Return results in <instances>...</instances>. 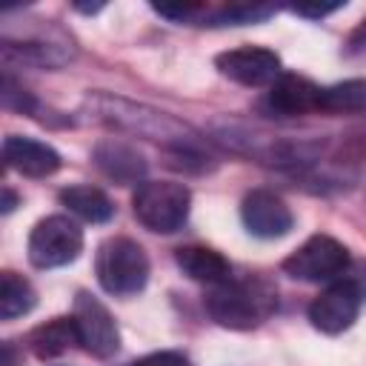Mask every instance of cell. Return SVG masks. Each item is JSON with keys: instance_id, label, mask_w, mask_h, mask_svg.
<instances>
[{"instance_id": "277c9868", "label": "cell", "mask_w": 366, "mask_h": 366, "mask_svg": "<svg viewBox=\"0 0 366 366\" xmlns=\"http://www.w3.org/2000/svg\"><path fill=\"white\" fill-rule=\"evenodd\" d=\"M94 272L109 295H137L149 280V257L129 237H109L97 249Z\"/></svg>"}, {"instance_id": "d6986e66", "label": "cell", "mask_w": 366, "mask_h": 366, "mask_svg": "<svg viewBox=\"0 0 366 366\" xmlns=\"http://www.w3.org/2000/svg\"><path fill=\"white\" fill-rule=\"evenodd\" d=\"M269 14H274V6H263V3H234V6H223L220 11H214V26H243V23H257L266 20Z\"/></svg>"}, {"instance_id": "4fadbf2b", "label": "cell", "mask_w": 366, "mask_h": 366, "mask_svg": "<svg viewBox=\"0 0 366 366\" xmlns=\"http://www.w3.org/2000/svg\"><path fill=\"white\" fill-rule=\"evenodd\" d=\"M94 163L114 183H134L146 174L143 154L123 140H100L94 146Z\"/></svg>"}, {"instance_id": "30bf717a", "label": "cell", "mask_w": 366, "mask_h": 366, "mask_svg": "<svg viewBox=\"0 0 366 366\" xmlns=\"http://www.w3.org/2000/svg\"><path fill=\"white\" fill-rule=\"evenodd\" d=\"M240 217H243V226H246L254 237H263V240L283 237V234H289L292 226H295L292 209H289L274 192H266V189H254V192H249V194L243 197Z\"/></svg>"}, {"instance_id": "7a4b0ae2", "label": "cell", "mask_w": 366, "mask_h": 366, "mask_svg": "<svg viewBox=\"0 0 366 366\" xmlns=\"http://www.w3.org/2000/svg\"><path fill=\"white\" fill-rule=\"evenodd\" d=\"M274 306V295L260 283H237L226 280L220 286H212L206 295V312L214 323L226 329H254Z\"/></svg>"}, {"instance_id": "5b68a950", "label": "cell", "mask_w": 366, "mask_h": 366, "mask_svg": "<svg viewBox=\"0 0 366 366\" xmlns=\"http://www.w3.org/2000/svg\"><path fill=\"white\" fill-rule=\"evenodd\" d=\"M83 252V232L63 214L43 217L29 234V260L37 269H54L77 260Z\"/></svg>"}, {"instance_id": "cb8c5ba5", "label": "cell", "mask_w": 366, "mask_h": 366, "mask_svg": "<svg viewBox=\"0 0 366 366\" xmlns=\"http://www.w3.org/2000/svg\"><path fill=\"white\" fill-rule=\"evenodd\" d=\"M14 203H17L14 192H11V189H3V214H9V212L14 209Z\"/></svg>"}, {"instance_id": "2e32d148", "label": "cell", "mask_w": 366, "mask_h": 366, "mask_svg": "<svg viewBox=\"0 0 366 366\" xmlns=\"http://www.w3.org/2000/svg\"><path fill=\"white\" fill-rule=\"evenodd\" d=\"M74 343H80L74 317H54V320L37 326V329L29 335V346H31V352H34L37 357L63 355V352L71 349Z\"/></svg>"}, {"instance_id": "8992f818", "label": "cell", "mask_w": 366, "mask_h": 366, "mask_svg": "<svg viewBox=\"0 0 366 366\" xmlns=\"http://www.w3.org/2000/svg\"><path fill=\"white\" fill-rule=\"evenodd\" d=\"M346 269H349V249L329 234H312L297 252H292L283 260V272L306 283L335 280Z\"/></svg>"}, {"instance_id": "44dd1931", "label": "cell", "mask_w": 366, "mask_h": 366, "mask_svg": "<svg viewBox=\"0 0 366 366\" xmlns=\"http://www.w3.org/2000/svg\"><path fill=\"white\" fill-rule=\"evenodd\" d=\"M134 366H189V360L180 352H154V355H146L143 360H137Z\"/></svg>"}, {"instance_id": "ac0fdd59", "label": "cell", "mask_w": 366, "mask_h": 366, "mask_svg": "<svg viewBox=\"0 0 366 366\" xmlns=\"http://www.w3.org/2000/svg\"><path fill=\"white\" fill-rule=\"evenodd\" d=\"M360 109H366V80L363 77L332 83V86L320 89V112L346 114V112H360Z\"/></svg>"}, {"instance_id": "7402d4cb", "label": "cell", "mask_w": 366, "mask_h": 366, "mask_svg": "<svg viewBox=\"0 0 366 366\" xmlns=\"http://www.w3.org/2000/svg\"><path fill=\"white\" fill-rule=\"evenodd\" d=\"M337 9H340V3H326V6H295V11L303 14V17H323V14H332V11H337Z\"/></svg>"}, {"instance_id": "ba28073f", "label": "cell", "mask_w": 366, "mask_h": 366, "mask_svg": "<svg viewBox=\"0 0 366 366\" xmlns=\"http://www.w3.org/2000/svg\"><path fill=\"white\" fill-rule=\"evenodd\" d=\"M360 300L363 292L355 280H335L309 303V320L323 335H340L357 320Z\"/></svg>"}, {"instance_id": "ffe728a7", "label": "cell", "mask_w": 366, "mask_h": 366, "mask_svg": "<svg viewBox=\"0 0 366 366\" xmlns=\"http://www.w3.org/2000/svg\"><path fill=\"white\" fill-rule=\"evenodd\" d=\"M154 11L163 14V17H172V20H192V17L200 11V6H194V3H180V6L154 3Z\"/></svg>"}, {"instance_id": "603a6c76", "label": "cell", "mask_w": 366, "mask_h": 366, "mask_svg": "<svg viewBox=\"0 0 366 366\" xmlns=\"http://www.w3.org/2000/svg\"><path fill=\"white\" fill-rule=\"evenodd\" d=\"M349 46L352 49H360V46H366V20L357 26V31L352 34V40H349Z\"/></svg>"}, {"instance_id": "6da1fadb", "label": "cell", "mask_w": 366, "mask_h": 366, "mask_svg": "<svg viewBox=\"0 0 366 366\" xmlns=\"http://www.w3.org/2000/svg\"><path fill=\"white\" fill-rule=\"evenodd\" d=\"M89 103H92L94 114L103 123L134 132V134H143V137H152V140L172 143L180 152H189V146L194 140V132L186 123H180V120H174L163 112H154L149 106H137L132 100H120V97H109V94H97Z\"/></svg>"}, {"instance_id": "9c48e42d", "label": "cell", "mask_w": 366, "mask_h": 366, "mask_svg": "<svg viewBox=\"0 0 366 366\" xmlns=\"http://www.w3.org/2000/svg\"><path fill=\"white\" fill-rule=\"evenodd\" d=\"M217 69L240 86H266L280 77V57L263 46H243L217 54Z\"/></svg>"}, {"instance_id": "7c38bea8", "label": "cell", "mask_w": 366, "mask_h": 366, "mask_svg": "<svg viewBox=\"0 0 366 366\" xmlns=\"http://www.w3.org/2000/svg\"><path fill=\"white\" fill-rule=\"evenodd\" d=\"M269 109L280 117H297L309 112H320V86L300 74H280L266 97Z\"/></svg>"}, {"instance_id": "5bb4252c", "label": "cell", "mask_w": 366, "mask_h": 366, "mask_svg": "<svg viewBox=\"0 0 366 366\" xmlns=\"http://www.w3.org/2000/svg\"><path fill=\"white\" fill-rule=\"evenodd\" d=\"M174 260L183 269V274H189L192 280L206 283V286H220L232 277L229 260L209 246H180L174 252Z\"/></svg>"}, {"instance_id": "52a82bcc", "label": "cell", "mask_w": 366, "mask_h": 366, "mask_svg": "<svg viewBox=\"0 0 366 366\" xmlns=\"http://www.w3.org/2000/svg\"><path fill=\"white\" fill-rule=\"evenodd\" d=\"M74 326H77V337L80 346L86 352H92L94 357H112L120 349V332L117 323L112 317V312L89 292H77L74 297Z\"/></svg>"}, {"instance_id": "3957f363", "label": "cell", "mask_w": 366, "mask_h": 366, "mask_svg": "<svg viewBox=\"0 0 366 366\" xmlns=\"http://www.w3.org/2000/svg\"><path fill=\"white\" fill-rule=\"evenodd\" d=\"M189 206H192L189 189L172 180H146L137 186L132 197L134 217L149 232H157V234L177 232L189 217Z\"/></svg>"}, {"instance_id": "8fae6325", "label": "cell", "mask_w": 366, "mask_h": 366, "mask_svg": "<svg viewBox=\"0 0 366 366\" xmlns=\"http://www.w3.org/2000/svg\"><path fill=\"white\" fill-rule=\"evenodd\" d=\"M3 160L9 169L26 174V177H49L60 169V154L40 140L9 134L3 140Z\"/></svg>"}, {"instance_id": "e0dca14e", "label": "cell", "mask_w": 366, "mask_h": 366, "mask_svg": "<svg viewBox=\"0 0 366 366\" xmlns=\"http://www.w3.org/2000/svg\"><path fill=\"white\" fill-rule=\"evenodd\" d=\"M37 303V295L31 289V283L14 272H3L0 274V317L3 320H14L20 315H29Z\"/></svg>"}, {"instance_id": "9a60e30c", "label": "cell", "mask_w": 366, "mask_h": 366, "mask_svg": "<svg viewBox=\"0 0 366 366\" xmlns=\"http://www.w3.org/2000/svg\"><path fill=\"white\" fill-rule=\"evenodd\" d=\"M60 203L86 223H106L114 214V203L109 200V194L94 186H69L60 192Z\"/></svg>"}]
</instances>
